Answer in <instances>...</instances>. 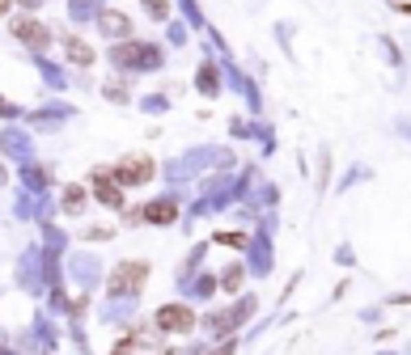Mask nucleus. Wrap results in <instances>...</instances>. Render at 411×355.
I'll return each instance as SVG.
<instances>
[{
	"instance_id": "f257e3e1",
	"label": "nucleus",
	"mask_w": 411,
	"mask_h": 355,
	"mask_svg": "<svg viewBox=\"0 0 411 355\" xmlns=\"http://www.w3.org/2000/svg\"><path fill=\"white\" fill-rule=\"evenodd\" d=\"M115 64L119 68H157L161 64V51L153 42H119L115 47Z\"/></svg>"
},
{
	"instance_id": "f03ea898",
	"label": "nucleus",
	"mask_w": 411,
	"mask_h": 355,
	"mask_svg": "<svg viewBox=\"0 0 411 355\" xmlns=\"http://www.w3.org/2000/svg\"><path fill=\"white\" fill-rule=\"evenodd\" d=\"M144 279H149V262H119L110 271V292L115 296H128V292H140L144 288Z\"/></svg>"
},
{
	"instance_id": "7ed1b4c3",
	"label": "nucleus",
	"mask_w": 411,
	"mask_h": 355,
	"mask_svg": "<svg viewBox=\"0 0 411 355\" xmlns=\"http://www.w3.org/2000/svg\"><path fill=\"white\" fill-rule=\"evenodd\" d=\"M153 326L165 330V334H187V330H196V313H191L187 304H161Z\"/></svg>"
},
{
	"instance_id": "20e7f679",
	"label": "nucleus",
	"mask_w": 411,
	"mask_h": 355,
	"mask_svg": "<svg viewBox=\"0 0 411 355\" xmlns=\"http://www.w3.org/2000/svg\"><path fill=\"white\" fill-rule=\"evenodd\" d=\"M110 173H115V186H144L153 178V161L149 157H124Z\"/></svg>"
},
{
	"instance_id": "39448f33",
	"label": "nucleus",
	"mask_w": 411,
	"mask_h": 355,
	"mask_svg": "<svg viewBox=\"0 0 411 355\" xmlns=\"http://www.w3.org/2000/svg\"><path fill=\"white\" fill-rule=\"evenodd\" d=\"M13 34H17L21 42H30L34 51H47V47H51V34H47V25H38L34 17H17V21H13Z\"/></svg>"
},
{
	"instance_id": "423d86ee",
	"label": "nucleus",
	"mask_w": 411,
	"mask_h": 355,
	"mask_svg": "<svg viewBox=\"0 0 411 355\" xmlns=\"http://www.w3.org/2000/svg\"><path fill=\"white\" fill-rule=\"evenodd\" d=\"M140 216L149 220V224H170L178 216V208H174L170 199H157V203H149V208H140Z\"/></svg>"
},
{
	"instance_id": "0eeeda50",
	"label": "nucleus",
	"mask_w": 411,
	"mask_h": 355,
	"mask_svg": "<svg viewBox=\"0 0 411 355\" xmlns=\"http://www.w3.org/2000/svg\"><path fill=\"white\" fill-rule=\"evenodd\" d=\"M64 47H68V60H72V64H81V68L93 64V47H89V42H81V38H72V34H68Z\"/></svg>"
},
{
	"instance_id": "6e6552de",
	"label": "nucleus",
	"mask_w": 411,
	"mask_h": 355,
	"mask_svg": "<svg viewBox=\"0 0 411 355\" xmlns=\"http://www.w3.org/2000/svg\"><path fill=\"white\" fill-rule=\"evenodd\" d=\"M93 195H98L106 208H124V191H119L115 182H93Z\"/></svg>"
},
{
	"instance_id": "1a4fd4ad",
	"label": "nucleus",
	"mask_w": 411,
	"mask_h": 355,
	"mask_svg": "<svg viewBox=\"0 0 411 355\" xmlns=\"http://www.w3.org/2000/svg\"><path fill=\"white\" fill-rule=\"evenodd\" d=\"M81 208H85V191H81V186H64V212L77 216Z\"/></svg>"
},
{
	"instance_id": "9d476101",
	"label": "nucleus",
	"mask_w": 411,
	"mask_h": 355,
	"mask_svg": "<svg viewBox=\"0 0 411 355\" xmlns=\"http://www.w3.org/2000/svg\"><path fill=\"white\" fill-rule=\"evenodd\" d=\"M102 30H106V34H124V30H128V17L115 13V9H106V13H102Z\"/></svg>"
},
{
	"instance_id": "9b49d317",
	"label": "nucleus",
	"mask_w": 411,
	"mask_h": 355,
	"mask_svg": "<svg viewBox=\"0 0 411 355\" xmlns=\"http://www.w3.org/2000/svg\"><path fill=\"white\" fill-rule=\"evenodd\" d=\"M144 9H149L157 21H165V17H170V0H144Z\"/></svg>"
},
{
	"instance_id": "f8f14e48",
	"label": "nucleus",
	"mask_w": 411,
	"mask_h": 355,
	"mask_svg": "<svg viewBox=\"0 0 411 355\" xmlns=\"http://www.w3.org/2000/svg\"><path fill=\"white\" fill-rule=\"evenodd\" d=\"M221 284H225V292H237V284H242V267H229V271L221 275Z\"/></svg>"
},
{
	"instance_id": "ddd939ff",
	"label": "nucleus",
	"mask_w": 411,
	"mask_h": 355,
	"mask_svg": "<svg viewBox=\"0 0 411 355\" xmlns=\"http://www.w3.org/2000/svg\"><path fill=\"white\" fill-rule=\"evenodd\" d=\"M216 241H225V245H246V237H242V233H216Z\"/></svg>"
},
{
	"instance_id": "4468645a",
	"label": "nucleus",
	"mask_w": 411,
	"mask_h": 355,
	"mask_svg": "<svg viewBox=\"0 0 411 355\" xmlns=\"http://www.w3.org/2000/svg\"><path fill=\"white\" fill-rule=\"evenodd\" d=\"M212 355H233V343H225V347H216Z\"/></svg>"
},
{
	"instance_id": "2eb2a0df",
	"label": "nucleus",
	"mask_w": 411,
	"mask_h": 355,
	"mask_svg": "<svg viewBox=\"0 0 411 355\" xmlns=\"http://www.w3.org/2000/svg\"><path fill=\"white\" fill-rule=\"evenodd\" d=\"M9 5H13V0H0V17H5V13H9Z\"/></svg>"
},
{
	"instance_id": "dca6fc26",
	"label": "nucleus",
	"mask_w": 411,
	"mask_h": 355,
	"mask_svg": "<svg viewBox=\"0 0 411 355\" xmlns=\"http://www.w3.org/2000/svg\"><path fill=\"white\" fill-rule=\"evenodd\" d=\"M21 5H30V9H34V5H38V0H21Z\"/></svg>"
}]
</instances>
